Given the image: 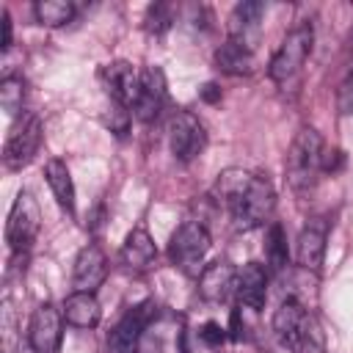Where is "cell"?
Returning a JSON list of instances; mask_svg holds the SVG:
<instances>
[{
    "label": "cell",
    "mask_w": 353,
    "mask_h": 353,
    "mask_svg": "<svg viewBox=\"0 0 353 353\" xmlns=\"http://www.w3.org/2000/svg\"><path fill=\"white\" fill-rule=\"evenodd\" d=\"M215 199L229 210L237 229H256L270 221L276 207L273 185L245 168H226L215 179Z\"/></svg>",
    "instance_id": "obj_1"
},
{
    "label": "cell",
    "mask_w": 353,
    "mask_h": 353,
    "mask_svg": "<svg viewBox=\"0 0 353 353\" xmlns=\"http://www.w3.org/2000/svg\"><path fill=\"white\" fill-rule=\"evenodd\" d=\"M273 334L292 353H323L325 350V336L320 331V323L295 298L281 301V306L273 312Z\"/></svg>",
    "instance_id": "obj_2"
},
{
    "label": "cell",
    "mask_w": 353,
    "mask_h": 353,
    "mask_svg": "<svg viewBox=\"0 0 353 353\" xmlns=\"http://www.w3.org/2000/svg\"><path fill=\"white\" fill-rule=\"evenodd\" d=\"M323 138L314 127H301L290 143L284 168H287V182L295 193H309L317 182L320 174V160H323Z\"/></svg>",
    "instance_id": "obj_3"
},
{
    "label": "cell",
    "mask_w": 353,
    "mask_h": 353,
    "mask_svg": "<svg viewBox=\"0 0 353 353\" xmlns=\"http://www.w3.org/2000/svg\"><path fill=\"white\" fill-rule=\"evenodd\" d=\"M210 254V234L199 221H185L168 240V259L185 276H201Z\"/></svg>",
    "instance_id": "obj_4"
},
{
    "label": "cell",
    "mask_w": 353,
    "mask_h": 353,
    "mask_svg": "<svg viewBox=\"0 0 353 353\" xmlns=\"http://www.w3.org/2000/svg\"><path fill=\"white\" fill-rule=\"evenodd\" d=\"M312 44H314V28H312L309 19H303L301 25H295L284 36V41L279 44V50L273 52L270 66H268L270 80H276V83L292 80L301 72V66L306 63V58L312 52Z\"/></svg>",
    "instance_id": "obj_5"
},
{
    "label": "cell",
    "mask_w": 353,
    "mask_h": 353,
    "mask_svg": "<svg viewBox=\"0 0 353 353\" xmlns=\"http://www.w3.org/2000/svg\"><path fill=\"white\" fill-rule=\"evenodd\" d=\"M41 119L36 113H22L19 121L11 127L6 146H3V165L6 171H22L41 146Z\"/></svg>",
    "instance_id": "obj_6"
},
{
    "label": "cell",
    "mask_w": 353,
    "mask_h": 353,
    "mask_svg": "<svg viewBox=\"0 0 353 353\" xmlns=\"http://www.w3.org/2000/svg\"><path fill=\"white\" fill-rule=\"evenodd\" d=\"M41 229V215H39V204L28 190H19L8 221H6V243L11 245L14 254H28V248L33 245L36 234Z\"/></svg>",
    "instance_id": "obj_7"
},
{
    "label": "cell",
    "mask_w": 353,
    "mask_h": 353,
    "mask_svg": "<svg viewBox=\"0 0 353 353\" xmlns=\"http://www.w3.org/2000/svg\"><path fill=\"white\" fill-rule=\"evenodd\" d=\"M154 317H157L154 301H143V303L127 309L124 317L110 328L105 353H138V342Z\"/></svg>",
    "instance_id": "obj_8"
},
{
    "label": "cell",
    "mask_w": 353,
    "mask_h": 353,
    "mask_svg": "<svg viewBox=\"0 0 353 353\" xmlns=\"http://www.w3.org/2000/svg\"><path fill=\"white\" fill-rule=\"evenodd\" d=\"M168 146H171V154L179 163L196 160L204 152V146H207L204 124L193 113H188V110L174 113V119L168 121Z\"/></svg>",
    "instance_id": "obj_9"
},
{
    "label": "cell",
    "mask_w": 353,
    "mask_h": 353,
    "mask_svg": "<svg viewBox=\"0 0 353 353\" xmlns=\"http://www.w3.org/2000/svg\"><path fill=\"white\" fill-rule=\"evenodd\" d=\"M63 336V312L52 303H41L33 309L28 323V345L33 353H58Z\"/></svg>",
    "instance_id": "obj_10"
},
{
    "label": "cell",
    "mask_w": 353,
    "mask_h": 353,
    "mask_svg": "<svg viewBox=\"0 0 353 353\" xmlns=\"http://www.w3.org/2000/svg\"><path fill=\"white\" fill-rule=\"evenodd\" d=\"M99 83L108 91V97L121 108H135L141 94V72L130 61H110L99 69Z\"/></svg>",
    "instance_id": "obj_11"
},
{
    "label": "cell",
    "mask_w": 353,
    "mask_h": 353,
    "mask_svg": "<svg viewBox=\"0 0 353 353\" xmlns=\"http://www.w3.org/2000/svg\"><path fill=\"white\" fill-rule=\"evenodd\" d=\"M262 14H265V3H259V0L237 3L229 17V39L254 52V47L259 44V36H262Z\"/></svg>",
    "instance_id": "obj_12"
},
{
    "label": "cell",
    "mask_w": 353,
    "mask_h": 353,
    "mask_svg": "<svg viewBox=\"0 0 353 353\" xmlns=\"http://www.w3.org/2000/svg\"><path fill=\"white\" fill-rule=\"evenodd\" d=\"M108 276V259L105 251L97 243H88L77 251L74 268H72V284L74 292H94Z\"/></svg>",
    "instance_id": "obj_13"
},
{
    "label": "cell",
    "mask_w": 353,
    "mask_h": 353,
    "mask_svg": "<svg viewBox=\"0 0 353 353\" xmlns=\"http://www.w3.org/2000/svg\"><path fill=\"white\" fill-rule=\"evenodd\" d=\"M325 240H328V223L323 218H312L301 229L298 243H295V259L303 270H312V273L320 270L325 259Z\"/></svg>",
    "instance_id": "obj_14"
},
{
    "label": "cell",
    "mask_w": 353,
    "mask_h": 353,
    "mask_svg": "<svg viewBox=\"0 0 353 353\" xmlns=\"http://www.w3.org/2000/svg\"><path fill=\"white\" fill-rule=\"evenodd\" d=\"M165 74L160 66H146L141 72V94H138V102L132 108V113L141 119V121H152L157 119V113L163 110L165 105Z\"/></svg>",
    "instance_id": "obj_15"
},
{
    "label": "cell",
    "mask_w": 353,
    "mask_h": 353,
    "mask_svg": "<svg viewBox=\"0 0 353 353\" xmlns=\"http://www.w3.org/2000/svg\"><path fill=\"white\" fill-rule=\"evenodd\" d=\"M234 281H237L234 265L226 262V259H218V262H212V265H207L201 270V276H199V295L204 301L218 303L229 292H234Z\"/></svg>",
    "instance_id": "obj_16"
},
{
    "label": "cell",
    "mask_w": 353,
    "mask_h": 353,
    "mask_svg": "<svg viewBox=\"0 0 353 353\" xmlns=\"http://www.w3.org/2000/svg\"><path fill=\"white\" fill-rule=\"evenodd\" d=\"M234 292L240 298V303H245L248 309H262L268 301V270L259 262H248L237 270V281H234Z\"/></svg>",
    "instance_id": "obj_17"
},
{
    "label": "cell",
    "mask_w": 353,
    "mask_h": 353,
    "mask_svg": "<svg viewBox=\"0 0 353 353\" xmlns=\"http://www.w3.org/2000/svg\"><path fill=\"white\" fill-rule=\"evenodd\" d=\"M119 256H121L124 268H130V270H146V268H152L154 259H157V245H154L152 234L138 226V229H132V232L127 234V240L121 243Z\"/></svg>",
    "instance_id": "obj_18"
},
{
    "label": "cell",
    "mask_w": 353,
    "mask_h": 353,
    "mask_svg": "<svg viewBox=\"0 0 353 353\" xmlns=\"http://www.w3.org/2000/svg\"><path fill=\"white\" fill-rule=\"evenodd\" d=\"M61 312H63V320L74 328H94L102 320V309L94 292H72L63 301Z\"/></svg>",
    "instance_id": "obj_19"
},
{
    "label": "cell",
    "mask_w": 353,
    "mask_h": 353,
    "mask_svg": "<svg viewBox=\"0 0 353 353\" xmlns=\"http://www.w3.org/2000/svg\"><path fill=\"white\" fill-rule=\"evenodd\" d=\"M44 176H47V185H50V190H52L58 207L72 215V212H74V182H72V174H69L66 163L58 160V157L47 160Z\"/></svg>",
    "instance_id": "obj_20"
},
{
    "label": "cell",
    "mask_w": 353,
    "mask_h": 353,
    "mask_svg": "<svg viewBox=\"0 0 353 353\" xmlns=\"http://www.w3.org/2000/svg\"><path fill=\"white\" fill-rule=\"evenodd\" d=\"M215 66L223 74H248L254 66V52L232 39H226L218 50H215Z\"/></svg>",
    "instance_id": "obj_21"
},
{
    "label": "cell",
    "mask_w": 353,
    "mask_h": 353,
    "mask_svg": "<svg viewBox=\"0 0 353 353\" xmlns=\"http://www.w3.org/2000/svg\"><path fill=\"white\" fill-rule=\"evenodd\" d=\"M33 14L41 25L47 28H61L66 22H72L74 17V3L72 0H39L33 6Z\"/></svg>",
    "instance_id": "obj_22"
},
{
    "label": "cell",
    "mask_w": 353,
    "mask_h": 353,
    "mask_svg": "<svg viewBox=\"0 0 353 353\" xmlns=\"http://www.w3.org/2000/svg\"><path fill=\"white\" fill-rule=\"evenodd\" d=\"M265 254H268V265L273 270H281L290 259V251H287V232L281 223H270L268 226V234H265Z\"/></svg>",
    "instance_id": "obj_23"
},
{
    "label": "cell",
    "mask_w": 353,
    "mask_h": 353,
    "mask_svg": "<svg viewBox=\"0 0 353 353\" xmlns=\"http://www.w3.org/2000/svg\"><path fill=\"white\" fill-rule=\"evenodd\" d=\"M25 102V80L19 74H6L0 80V105L8 116H17Z\"/></svg>",
    "instance_id": "obj_24"
},
{
    "label": "cell",
    "mask_w": 353,
    "mask_h": 353,
    "mask_svg": "<svg viewBox=\"0 0 353 353\" xmlns=\"http://www.w3.org/2000/svg\"><path fill=\"white\" fill-rule=\"evenodd\" d=\"M143 22H146V30H149V33L160 36V33H165V30L171 28V22H174V8H171L168 3H152Z\"/></svg>",
    "instance_id": "obj_25"
},
{
    "label": "cell",
    "mask_w": 353,
    "mask_h": 353,
    "mask_svg": "<svg viewBox=\"0 0 353 353\" xmlns=\"http://www.w3.org/2000/svg\"><path fill=\"white\" fill-rule=\"evenodd\" d=\"M0 331H3V353H14L19 334H17V314H14V306L8 298L0 306Z\"/></svg>",
    "instance_id": "obj_26"
},
{
    "label": "cell",
    "mask_w": 353,
    "mask_h": 353,
    "mask_svg": "<svg viewBox=\"0 0 353 353\" xmlns=\"http://www.w3.org/2000/svg\"><path fill=\"white\" fill-rule=\"evenodd\" d=\"M199 339H201L207 347H221V345L226 342V328H223L221 323L210 320V323H204V325L199 328Z\"/></svg>",
    "instance_id": "obj_27"
},
{
    "label": "cell",
    "mask_w": 353,
    "mask_h": 353,
    "mask_svg": "<svg viewBox=\"0 0 353 353\" xmlns=\"http://www.w3.org/2000/svg\"><path fill=\"white\" fill-rule=\"evenodd\" d=\"M336 108L342 116H350L353 113V69L347 72V77L339 83V91H336Z\"/></svg>",
    "instance_id": "obj_28"
},
{
    "label": "cell",
    "mask_w": 353,
    "mask_h": 353,
    "mask_svg": "<svg viewBox=\"0 0 353 353\" xmlns=\"http://www.w3.org/2000/svg\"><path fill=\"white\" fill-rule=\"evenodd\" d=\"M342 165H345V152L342 149H325L323 152V160H320L323 174H336V171H342Z\"/></svg>",
    "instance_id": "obj_29"
},
{
    "label": "cell",
    "mask_w": 353,
    "mask_h": 353,
    "mask_svg": "<svg viewBox=\"0 0 353 353\" xmlns=\"http://www.w3.org/2000/svg\"><path fill=\"white\" fill-rule=\"evenodd\" d=\"M0 22H3V41H0V47L3 50H8L11 47V33H14V25H11V14L3 8V14H0Z\"/></svg>",
    "instance_id": "obj_30"
},
{
    "label": "cell",
    "mask_w": 353,
    "mask_h": 353,
    "mask_svg": "<svg viewBox=\"0 0 353 353\" xmlns=\"http://www.w3.org/2000/svg\"><path fill=\"white\" fill-rule=\"evenodd\" d=\"M199 94H201V99H204V102H210V105H212V102H218V99H221V88H218V85H215V83H204V85H201V91H199Z\"/></svg>",
    "instance_id": "obj_31"
},
{
    "label": "cell",
    "mask_w": 353,
    "mask_h": 353,
    "mask_svg": "<svg viewBox=\"0 0 353 353\" xmlns=\"http://www.w3.org/2000/svg\"><path fill=\"white\" fill-rule=\"evenodd\" d=\"M243 328H245V325L240 323V312L234 309V312H232V339H243V334H245Z\"/></svg>",
    "instance_id": "obj_32"
},
{
    "label": "cell",
    "mask_w": 353,
    "mask_h": 353,
    "mask_svg": "<svg viewBox=\"0 0 353 353\" xmlns=\"http://www.w3.org/2000/svg\"><path fill=\"white\" fill-rule=\"evenodd\" d=\"M350 44H353V33H350Z\"/></svg>",
    "instance_id": "obj_33"
}]
</instances>
